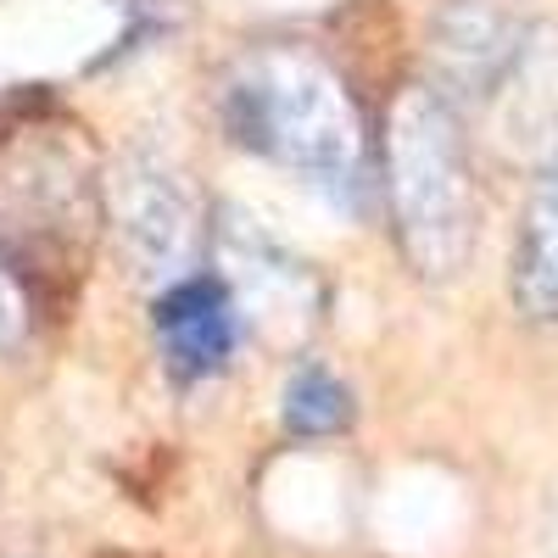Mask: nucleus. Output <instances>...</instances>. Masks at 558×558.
<instances>
[{
	"instance_id": "f257e3e1",
	"label": "nucleus",
	"mask_w": 558,
	"mask_h": 558,
	"mask_svg": "<svg viewBox=\"0 0 558 558\" xmlns=\"http://www.w3.org/2000/svg\"><path fill=\"white\" fill-rule=\"evenodd\" d=\"M107 202L101 157L73 118L23 107L0 123V268L34 307L73 302L101 246Z\"/></svg>"
},
{
	"instance_id": "f03ea898",
	"label": "nucleus",
	"mask_w": 558,
	"mask_h": 558,
	"mask_svg": "<svg viewBox=\"0 0 558 558\" xmlns=\"http://www.w3.org/2000/svg\"><path fill=\"white\" fill-rule=\"evenodd\" d=\"M223 123L235 146L274 157L307 191L352 202L363 184V123L341 78L296 45H263L223 78Z\"/></svg>"
},
{
	"instance_id": "7ed1b4c3",
	"label": "nucleus",
	"mask_w": 558,
	"mask_h": 558,
	"mask_svg": "<svg viewBox=\"0 0 558 558\" xmlns=\"http://www.w3.org/2000/svg\"><path fill=\"white\" fill-rule=\"evenodd\" d=\"M386 202L391 229L413 274L447 279L470 257L475 191L463 162L458 118L441 89L413 84L386 112Z\"/></svg>"
},
{
	"instance_id": "20e7f679",
	"label": "nucleus",
	"mask_w": 558,
	"mask_h": 558,
	"mask_svg": "<svg viewBox=\"0 0 558 558\" xmlns=\"http://www.w3.org/2000/svg\"><path fill=\"white\" fill-rule=\"evenodd\" d=\"M112 218H118V235H123V252L129 263L146 274V279H173L191 274L196 263V202L184 191V179L151 157V151H134L123 157L118 179H112Z\"/></svg>"
},
{
	"instance_id": "39448f33",
	"label": "nucleus",
	"mask_w": 558,
	"mask_h": 558,
	"mask_svg": "<svg viewBox=\"0 0 558 558\" xmlns=\"http://www.w3.org/2000/svg\"><path fill=\"white\" fill-rule=\"evenodd\" d=\"M151 324L168 352V368L184 380L218 375L229 352H235V302L207 274H184L173 286H162V296L151 302Z\"/></svg>"
},
{
	"instance_id": "423d86ee",
	"label": "nucleus",
	"mask_w": 558,
	"mask_h": 558,
	"mask_svg": "<svg viewBox=\"0 0 558 558\" xmlns=\"http://www.w3.org/2000/svg\"><path fill=\"white\" fill-rule=\"evenodd\" d=\"M508 291H514V307L531 324H558V157L542 168L536 191L525 202Z\"/></svg>"
},
{
	"instance_id": "0eeeda50",
	"label": "nucleus",
	"mask_w": 558,
	"mask_h": 558,
	"mask_svg": "<svg viewBox=\"0 0 558 558\" xmlns=\"http://www.w3.org/2000/svg\"><path fill=\"white\" fill-rule=\"evenodd\" d=\"M286 430L302 441H324V436H341L352 425V391L324 375V368H302V375L286 386Z\"/></svg>"
}]
</instances>
